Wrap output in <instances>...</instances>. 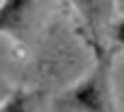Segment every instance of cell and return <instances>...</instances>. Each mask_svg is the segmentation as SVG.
Returning a JSON list of instances; mask_svg holds the SVG:
<instances>
[{"mask_svg":"<svg viewBox=\"0 0 124 112\" xmlns=\"http://www.w3.org/2000/svg\"><path fill=\"white\" fill-rule=\"evenodd\" d=\"M95 51V66L76 85L63 90L54 107L56 112H117L112 93V64L114 51L102 44H90Z\"/></svg>","mask_w":124,"mask_h":112,"instance_id":"cell-1","label":"cell"},{"mask_svg":"<svg viewBox=\"0 0 124 112\" xmlns=\"http://www.w3.org/2000/svg\"><path fill=\"white\" fill-rule=\"evenodd\" d=\"M32 102H34V97L27 90L17 88L15 93H10L3 102H0V112H29L32 110Z\"/></svg>","mask_w":124,"mask_h":112,"instance_id":"cell-4","label":"cell"},{"mask_svg":"<svg viewBox=\"0 0 124 112\" xmlns=\"http://www.w3.org/2000/svg\"><path fill=\"white\" fill-rule=\"evenodd\" d=\"M39 0H0V34L10 37L12 41H24Z\"/></svg>","mask_w":124,"mask_h":112,"instance_id":"cell-2","label":"cell"},{"mask_svg":"<svg viewBox=\"0 0 124 112\" xmlns=\"http://www.w3.org/2000/svg\"><path fill=\"white\" fill-rule=\"evenodd\" d=\"M71 5L78 12V17L83 20L85 29L90 32V44H102L100 41V22L109 12L112 3H107V0H71Z\"/></svg>","mask_w":124,"mask_h":112,"instance_id":"cell-3","label":"cell"},{"mask_svg":"<svg viewBox=\"0 0 124 112\" xmlns=\"http://www.w3.org/2000/svg\"><path fill=\"white\" fill-rule=\"evenodd\" d=\"M114 41H117V46H122V49H124V20L114 27Z\"/></svg>","mask_w":124,"mask_h":112,"instance_id":"cell-5","label":"cell"},{"mask_svg":"<svg viewBox=\"0 0 124 112\" xmlns=\"http://www.w3.org/2000/svg\"><path fill=\"white\" fill-rule=\"evenodd\" d=\"M107 3H112V0H107Z\"/></svg>","mask_w":124,"mask_h":112,"instance_id":"cell-6","label":"cell"}]
</instances>
